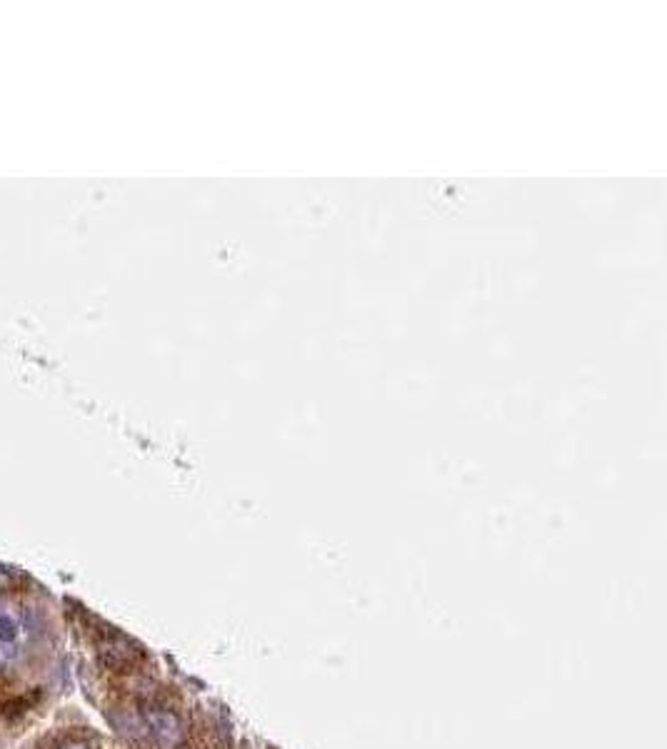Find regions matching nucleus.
I'll use <instances>...</instances> for the list:
<instances>
[{"instance_id":"f257e3e1","label":"nucleus","mask_w":667,"mask_h":749,"mask_svg":"<svg viewBox=\"0 0 667 749\" xmlns=\"http://www.w3.org/2000/svg\"><path fill=\"white\" fill-rule=\"evenodd\" d=\"M38 642V622L33 612L10 597H0V665H23Z\"/></svg>"},{"instance_id":"f03ea898","label":"nucleus","mask_w":667,"mask_h":749,"mask_svg":"<svg viewBox=\"0 0 667 749\" xmlns=\"http://www.w3.org/2000/svg\"><path fill=\"white\" fill-rule=\"evenodd\" d=\"M145 727L150 730V735L165 747H175L180 740H183V725H180L178 715L168 710H158V707H150L145 710L143 715Z\"/></svg>"},{"instance_id":"7ed1b4c3","label":"nucleus","mask_w":667,"mask_h":749,"mask_svg":"<svg viewBox=\"0 0 667 749\" xmlns=\"http://www.w3.org/2000/svg\"><path fill=\"white\" fill-rule=\"evenodd\" d=\"M100 652H103L105 665L115 667V670H125V667H130L133 662L140 660L138 647L130 645V642L123 640V637H115V640L105 642Z\"/></svg>"},{"instance_id":"20e7f679","label":"nucleus","mask_w":667,"mask_h":749,"mask_svg":"<svg viewBox=\"0 0 667 749\" xmlns=\"http://www.w3.org/2000/svg\"><path fill=\"white\" fill-rule=\"evenodd\" d=\"M60 749H90V747L85 745V742H78V740H75V742H65V745L60 747Z\"/></svg>"}]
</instances>
